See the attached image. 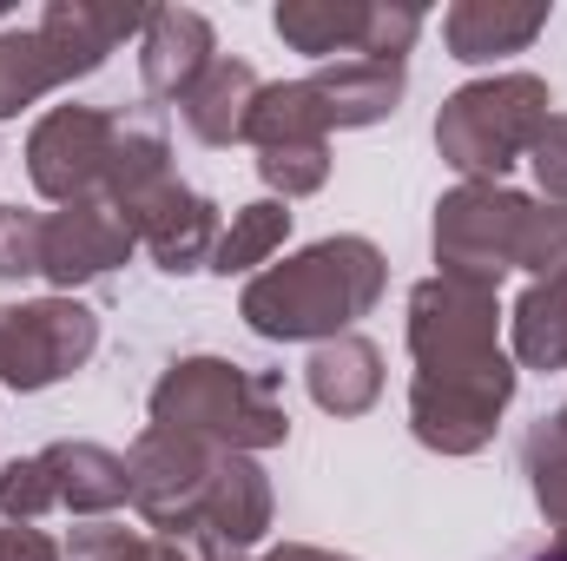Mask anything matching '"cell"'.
I'll return each instance as SVG.
<instances>
[{
	"label": "cell",
	"mask_w": 567,
	"mask_h": 561,
	"mask_svg": "<svg viewBox=\"0 0 567 561\" xmlns=\"http://www.w3.org/2000/svg\"><path fill=\"white\" fill-rule=\"evenodd\" d=\"M113 140H120V120L100 113V106H53V113H40L33 133H27V178H33V192L53 198V205L100 198Z\"/></svg>",
	"instance_id": "8"
},
{
	"label": "cell",
	"mask_w": 567,
	"mask_h": 561,
	"mask_svg": "<svg viewBox=\"0 0 567 561\" xmlns=\"http://www.w3.org/2000/svg\"><path fill=\"white\" fill-rule=\"evenodd\" d=\"M258 178L271 185V198H310L330 178V140H303V145H265L258 152Z\"/></svg>",
	"instance_id": "25"
},
{
	"label": "cell",
	"mask_w": 567,
	"mask_h": 561,
	"mask_svg": "<svg viewBox=\"0 0 567 561\" xmlns=\"http://www.w3.org/2000/svg\"><path fill=\"white\" fill-rule=\"evenodd\" d=\"M100 350V317L80 297H33L0 304V390H53L60 377L86 370Z\"/></svg>",
	"instance_id": "7"
},
{
	"label": "cell",
	"mask_w": 567,
	"mask_h": 561,
	"mask_svg": "<svg viewBox=\"0 0 567 561\" xmlns=\"http://www.w3.org/2000/svg\"><path fill=\"white\" fill-rule=\"evenodd\" d=\"M383 284H390V258L370 238L343 232V238H317L290 252L284 265H265L245 284L238 317L271 344H330L357 317L377 310Z\"/></svg>",
	"instance_id": "3"
},
{
	"label": "cell",
	"mask_w": 567,
	"mask_h": 561,
	"mask_svg": "<svg viewBox=\"0 0 567 561\" xmlns=\"http://www.w3.org/2000/svg\"><path fill=\"white\" fill-rule=\"evenodd\" d=\"M403 86H410V67H390V60H330L310 73V93L323 106V126L330 133H350V126H377L403 106Z\"/></svg>",
	"instance_id": "15"
},
{
	"label": "cell",
	"mask_w": 567,
	"mask_h": 561,
	"mask_svg": "<svg viewBox=\"0 0 567 561\" xmlns=\"http://www.w3.org/2000/svg\"><path fill=\"white\" fill-rule=\"evenodd\" d=\"M522 462H528V489H535L542 516L555 522V536H567V442L548 422H535L522 442Z\"/></svg>",
	"instance_id": "26"
},
{
	"label": "cell",
	"mask_w": 567,
	"mask_h": 561,
	"mask_svg": "<svg viewBox=\"0 0 567 561\" xmlns=\"http://www.w3.org/2000/svg\"><path fill=\"white\" fill-rule=\"evenodd\" d=\"M303 390H310V404H317L323 417H363V410H377V397H383V350H377L370 337L343 330V337H330V344L310 350Z\"/></svg>",
	"instance_id": "16"
},
{
	"label": "cell",
	"mask_w": 567,
	"mask_h": 561,
	"mask_svg": "<svg viewBox=\"0 0 567 561\" xmlns=\"http://www.w3.org/2000/svg\"><path fill=\"white\" fill-rule=\"evenodd\" d=\"M542 27H548L542 0H455L442 13V47L462 67H495L508 53H528Z\"/></svg>",
	"instance_id": "12"
},
{
	"label": "cell",
	"mask_w": 567,
	"mask_h": 561,
	"mask_svg": "<svg viewBox=\"0 0 567 561\" xmlns=\"http://www.w3.org/2000/svg\"><path fill=\"white\" fill-rule=\"evenodd\" d=\"M152 429L172 436H198L238 456L278 449L290 436L284 410V377L278 370H245L231 357H178L158 384H152Z\"/></svg>",
	"instance_id": "4"
},
{
	"label": "cell",
	"mask_w": 567,
	"mask_h": 561,
	"mask_svg": "<svg viewBox=\"0 0 567 561\" xmlns=\"http://www.w3.org/2000/svg\"><path fill=\"white\" fill-rule=\"evenodd\" d=\"M548 429H555V436H561V442H567V404H561V410H555V417H548Z\"/></svg>",
	"instance_id": "34"
},
{
	"label": "cell",
	"mask_w": 567,
	"mask_h": 561,
	"mask_svg": "<svg viewBox=\"0 0 567 561\" xmlns=\"http://www.w3.org/2000/svg\"><path fill=\"white\" fill-rule=\"evenodd\" d=\"M145 20H152V7H113V0H47V13H40V47H47V60H53V73H60V86H73V80H86V73H100L106 67V53L120 47V40H133L145 33Z\"/></svg>",
	"instance_id": "10"
},
{
	"label": "cell",
	"mask_w": 567,
	"mask_h": 561,
	"mask_svg": "<svg viewBox=\"0 0 567 561\" xmlns=\"http://www.w3.org/2000/svg\"><path fill=\"white\" fill-rule=\"evenodd\" d=\"M212 60H218V33H212L205 13H192V7H152V20H145V33H140V80L152 100L178 106L212 73Z\"/></svg>",
	"instance_id": "11"
},
{
	"label": "cell",
	"mask_w": 567,
	"mask_h": 561,
	"mask_svg": "<svg viewBox=\"0 0 567 561\" xmlns=\"http://www.w3.org/2000/svg\"><path fill=\"white\" fill-rule=\"evenodd\" d=\"M198 561H245V555H198ZM258 561H357V555H337V549H317V542H284Z\"/></svg>",
	"instance_id": "33"
},
{
	"label": "cell",
	"mask_w": 567,
	"mask_h": 561,
	"mask_svg": "<svg viewBox=\"0 0 567 561\" xmlns=\"http://www.w3.org/2000/svg\"><path fill=\"white\" fill-rule=\"evenodd\" d=\"M528 212H535V198L515 192V185H455L435 205V265H442V278H468L495 290L522 258Z\"/></svg>",
	"instance_id": "6"
},
{
	"label": "cell",
	"mask_w": 567,
	"mask_h": 561,
	"mask_svg": "<svg viewBox=\"0 0 567 561\" xmlns=\"http://www.w3.org/2000/svg\"><path fill=\"white\" fill-rule=\"evenodd\" d=\"M528 561H561V555H555V542H548V549H542V555H528Z\"/></svg>",
	"instance_id": "35"
},
{
	"label": "cell",
	"mask_w": 567,
	"mask_h": 561,
	"mask_svg": "<svg viewBox=\"0 0 567 561\" xmlns=\"http://www.w3.org/2000/svg\"><path fill=\"white\" fill-rule=\"evenodd\" d=\"M40 516H53V476H47V462H40V456L0 462V522L33 529Z\"/></svg>",
	"instance_id": "27"
},
{
	"label": "cell",
	"mask_w": 567,
	"mask_h": 561,
	"mask_svg": "<svg viewBox=\"0 0 567 561\" xmlns=\"http://www.w3.org/2000/svg\"><path fill=\"white\" fill-rule=\"evenodd\" d=\"M218 205L205 198V192H192V185H178V192H165L152 212H145L140 225H133V238H140L145 252H152V265L165 272V278H192V272H212V252H218Z\"/></svg>",
	"instance_id": "13"
},
{
	"label": "cell",
	"mask_w": 567,
	"mask_h": 561,
	"mask_svg": "<svg viewBox=\"0 0 567 561\" xmlns=\"http://www.w3.org/2000/svg\"><path fill=\"white\" fill-rule=\"evenodd\" d=\"M185 178L172 172V145L158 126H133V120H120V140H113V159H106V185H100V198L126 218V225H140L145 212L165 198V192H178Z\"/></svg>",
	"instance_id": "17"
},
{
	"label": "cell",
	"mask_w": 567,
	"mask_h": 561,
	"mask_svg": "<svg viewBox=\"0 0 567 561\" xmlns=\"http://www.w3.org/2000/svg\"><path fill=\"white\" fill-rule=\"evenodd\" d=\"M423 7H410V0H396V7H370V33H363V47H357V60H390V67H403L410 60V47L423 40Z\"/></svg>",
	"instance_id": "28"
},
{
	"label": "cell",
	"mask_w": 567,
	"mask_h": 561,
	"mask_svg": "<svg viewBox=\"0 0 567 561\" xmlns=\"http://www.w3.org/2000/svg\"><path fill=\"white\" fill-rule=\"evenodd\" d=\"M370 7L377 0H278L271 27L290 53H310V60H350L370 33Z\"/></svg>",
	"instance_id": "19"
},
{
	"label": "cell",
	"mask_w": 567,
	"mask_h": 561,
	"mask_svg": "<svg viewBox=\"0 0 567 561\" xmlns=\"http://www.w3.org/2000/svg\"><path fill=\"white\" fill-rule=\"evenodd\" d=\"M40 462H47V476H53V509L80 516V522H106L113 509L133 502L126 456L106 449V442H47Z\"/></svg>",
	"instance_id": "14"
},
{
	"label": "cell",
	"mask_w": 567,
	"mask_h": 561,
	"mask_svg": "<svg viewBox=\"0 0 567 561\" xmlns=\"http://www.w3.org/2000/svg\"><path fill=\"white\" fill-rule=\"evenodd\" d=\"M40 212L0 205V278H40Z\"/></svg>",
	"instance_id": "30"
},
{
	"label": "cell",
	"mask_w": 567,
	"mask_h": 561,
	"mask_svg": "<svg viewBox=\"0 0 567 561\" xmlns=\"http://www.w3.org/2000/svg\"><path fill=\"white\" fill-rule=\"evenodd\" d=\"M0 13H7V0H0Z\"/></svg>",
	"instance_id": "36"
},
{
	"label": "cell",
	"mask_w": 567,
	"mask_h": 561,
	"mask_svg": "<svg viewBox=\"0 0 567 561\" xmlns=\"http://www.w3.org/2000/svg\"><path fill=\"white\" fill-rule=\"evenodd\" d=\"M410 429L435 456H475L515 404V357L502 350V297L468 278L410 290Z\"/></svg>",
	"instance_id": "1"
},
{
	"label": "cell",
	"mask_w": 567,
	"mask_h": 561,
	"mask_svg": "<svg viewBox=\"0 0 567 561\" xmlns=\"http://www.w3.org/2000/svg\"><path fill=\"white\" fill-rule=\"evenodd\" d=\"M508 357L522 370H567V272L535 278L508 310Z\"/></svg>",
	"instance_id": "20"
},
{
	"label": "cell",
	"mask_w": 567,
	"mask_h": 561,
	"mask_svg": "<svg viewBox=\"0 0 567 561\" xmlns=\"http://www.w3.org/2000/svg\"><path fill=\"white\" fill-rule=\"evenodd\" d=\"M126 476L145 529L165 542H198V555H245L271 529V476L258 456L145 429L126 449Z\"/></svg>",
	"instance_id": "2"
},
{
	"label": "cell",
	"mask_w": 567,
	"mask_h": 561,
	"mask_svg": "<svg viewBox=\"0 0 567 561\" xmlns=\"http://www.w3.org/2000/svg\"><path fill=\"white\" fill-rule=\"evenodd\" d=\"M515 272H535V278L567 272V205H535V212H528V232H522V258H515Z\"/></svg>",
	"instance_id": "29"
},
{
	"label": "cell",
	"mask_w": 567,
	"mask_h": 561,
	"mask_svg": "<svg viewBox=\"0 0 567 561\" xmlns=\"http://www.w3.org/2000/svg\"><path fill=\"white\" fill-rule=\"evenodd\" d=\"M0 561H66V549H60L47 529H20V522H7V529H0Z\"/></svg>",
	"instance_id": "32"
},
{
	"label": "cell",
	"mask_w": 567,
	"mask_h": 561,
	"mask_svg": "<svg viewBox=\"0 0 567 561\" xmlns=\"http://www.w3.org/2000/svg\"><path fill=\"white\" fill-rule=\"evenodd\" d=\"M133 252H140V238H133V225H126L106 198L60 205V212H47V225H40V278L53 284V297H73L80 284L120 272Z\"/></svg>",
	"instance_id": "9"
},
{
	"label": "cell",
	"mask_w": 567,
	"mask_h": 561,
	"mask_svg": "<svg viewBox=\"0 0 567 561\" xmlns=\"http://www.w3.org/2000/svg\"><path fill=\"white\" fill-rule=\"evenodd\" d=\"M66 561H192L185 542H165L152 529H126V522H86L73 529Z\"/></svg>",
	"instance_id": "24"
},
{
	"label": "cell",
	"mask_w": 567,
	"mask_h": 561,
	"mask_svg": "<svg viewBox=\"0 0 567 561\" xmlns=\"http://www.w3.org/2000/svg\"><path fill=\"white\" fill-rule=\"evenodd\" d=\"M258 93H265V80H258V67H245V60H212V73L178 100V113H185V126H192V140L198 145H245L251 140V113H258Z\"/></svg>",
	"instance_id": "18"
},
{
	"label": "cell",
	"mask_w": 567,
	"mask_h": 561,
	"mask_svg": "<svg viewBox=\"0 0 567 561\" xmlns=\"http://www.w3.org/2000/svg\"><path fill=\"white\" fill-rule=\"evenodd\" d=\"M303 140H330L323 126V106L310 93V80H278L258 93V113H251V140L245 145H303Z\"/></svg>",
	"instance_id": "22"
},
{
	"label": "cell",
	"mask_w": 567,
	"mask_h": 561,
	"mask_svg": "<svg viewBox=\"0 0 567 561\" xmlns=\"http://www.w3.org/2000/svg\"><path fill=\"white\" fill-rule=\"evenodd\" d=\"M548 120H555V93L542 73H488L442 100L435 152L462 172V185H502L508 165L535 152Z\"/></svg>",
	"instance_id": "5"
},
{
	"label": "cell",
	"mask_w": 567,
	"mask_h": 561,
	"mask_svg": "<svg viewBox=\"0 0 567 561\" xmlns=\"http://www.w3.org/2000/svg\"><path fill=\"white\" fill-rule=\"evenodd\" d=\"M290 238V205L284 198H251L231 212V225L218 232V252H212V272L218 278H258V265H271Z\"/></svg>",
	"instance_id": "21"
},
{
	"label": "cell",
	"mask_w": 567,
	"mask_h": 561,
	"mask_svg": "<svg viewBox=\"0 0 567 561\" xmlns=\"http://www.w3.org/2000/svg\"><path fill=\"white\" fill-rule=\"evenodd\" d=\"M53 86H60V73H53L40 33H33V27H7V33H0V120L40 106Z\"/></svg>",
	"instance_id": "23"
},
{
	"label": "cell",
	"mask_w": 567,
	"mask_h": 561,
	"mask_svg": "<svg viewBox=\"0 0 567 561\" xmlns=\"http://www.w3.org/2000/svg\"><path fill=\"white\" fill-rule=\"evenodd\" d=\"M528 165H535V178H542V198H548V205H567V113H555V120L542 126Z\"/></svg>",
	"instance_id": "31"
}]
</instances>
